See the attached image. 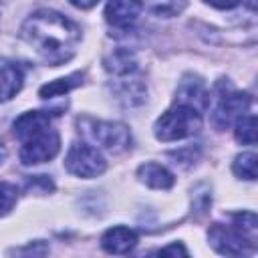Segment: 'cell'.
Instances as JSON below:
<instances>
[{"label": "cell", "instance_id": "cell-4", "mask_svg": "<svg viewBox=\"0 0 258 258\" xmlns=\"http://www.w3.org/2000/svg\"><path fill=\"white\" fill-rule=\"evenodd\" d=\"M60 149V137L52 127L32 133L30 137L22 139L20 147V161L24 165H38L50 161Z\"/></svg>", "mask_w": 258, "mask_h": 258}, {"label": "cell", "instance_id": "cell-16", "mask_svg": "<svg viewBox=\"0 0 258 258\" xmlns=\"http://www.w3.org/2000/svg\"><path fill=\"white\" fill-rule=\"evenodd\" d=\"M236 139L244 145L256 143V117L254 115H242L236 123Z\"/></svg>", "mask_w": 258, "mask_h": 258}, {"label": "cell", "instance_id": "cell-21", "mask_svg": "<svg viewBox=\"0 0 258 258\" xmlns=\"http://www.w3.org/2000/svg\"><path fill=\"white\" fill-rule=\"evenodd\" d=\"M206 2L214 8H220V10H230V8L240 4V0H206Z\"/></svg>", "mask_w": 258, "mask_h": 258}, {"label": "cell", "instance_id": "cell-8", "mask_svg": "<svg viewBox=\"0 0 258 258\" xmlns=\"http://www.w3.org/2000/svg\"><path fill=\"white\" fill-rule=\"evenodd\" d=\"M141 0H109L105 6V20L115 28H129L141 14Z\"/></svg>", "mask_w": 258, "mask_h": 258}, {"label": "cell", "instance_id": "cell-17", "mask_svg": "<svg viewBox=\"0 0 258 258\" xmlns=\"http://www.w3.org/2000/svg\"><path fill=\"white\" fill-rule=\"evenodd\" d=\"M256 161H258L256 153L246 151V153H240V155L236 157L232 169H234V173H236L238 177H244V179H256Z\"/></svg>", "mask_w": 258, "mask_h": 258}, {"label": "cell", "instance_id": "cell-5", "mask_svg": "<svg viewBox=\"0 0 258 258\" xmlns=\"http://www.w3.org/2000/svg\"><path fill=\"white\" fill-rule=\"evenodd\" d=\"M208 238L212 248L226 256H244L254 252V238L242 232L236 224L234 226L214 224L208 232Z\"/></svg>", "mask_w": 258, "mask_h": 258}, {"label": "cell", "instance_id": "cell-25", "mask_svg": "<svg viewBox=\"0 0 258 258\" xmlns=\"http://www.w3.org/2000/svg\"><path fill=\"white\" fill-rule=\"evenodd\" d=\"M246 2V6L250 8V10H256V0H244Z\"/></svg>", "mask_w": 258, "mask_h": 258}, {"label": "cell", "instance_id": "cell-15", "mask_svg": "<svg viewBox=\"0 0 258 258\" xmlns=\"http://www.w3.org/2000/svg\"><path fill=\"white\" fill-rule=\"evenodd\" d=\"M81 81H83V75H81V73H75V75H71V77H67V79L52 81V83H48V85L40 87V97H42V99L60 97V95L69 93L71 89L79 87V85H81Z\"/></svg>", "mask_w": 258, "mask_h": 258}, {"label": "cell", "instance_id": "cell-11", "mask_svg": "<svg viewBox=\"0 0 258 258\" xmlns=\"http://www.w3.org/2000/svg\"><path fill=\"white\" fill-rule=\"evenodd\" d=\"M177 101L181 105H189L202 113V109L208 107V93H206L204 83L200 79L185 77L177 89Z\"/></svg>", "mask_w": 258, "mask_h": 258}, {"label": "cell", "instance_id": "cell-2", "mask_svg": "<svg viewBox=\"0 0 258 258\" xmlns=\"http://www.w3.org/2000/svg\"><path fill=\"white\" fill-rule=\"evenodd\" d=\"M202 127V113L189 105L177 103L155 121V137L159 141H177L191 137Z\"/></svg>", "mask_w": 258, "mask_h": 258}, {"label": "cell", "instance_id": "cell-20", "mask_svg": "<svg viewBox=\"0 0 258 258\" xmlns=\"http://www.w3.org/2000/svg\"><path fill=\"white\" fill-rule=\"evenodd\" d=\"M52 181L46 175H34L26 179V191H38V194H48L52 191Z\"/></svg>", "mask_w": 258, "mask_h": 258}, {"label": "cell", "instance_id": "cell-22", "mask_svg": "<svg viewBox=\"0 0 258 258\" xmlns=\"http://www.w3.org/2000/svg\"><path fill=\"white\" fill-rule=\"evenodd\" d=\"M159 254H183V256H185V254H187V250H185L181 244H177V242H175V244H171V246H167V248H161V250H159Z\"/></svg>", "mask_w": 258, "mask_h": 258}, {"label": "cell", "instance_id": "cell-6", "mask_svg": "<svg viewBox=\"0 0 258 258\" xmlns=\"http://www.w3.org/2000/svg\"><path fill=\"white\" fill-rule=\"evenodd\" d=\"M64 167L79 177H97L105 171L107 161L97 147H91L89 143H75L64 157Z\"/></svg>", "mask_w": 258, "mask_h": 258}, {"label": "cell", "instance_id": "cell-10", "mask_svg": "<svg viewBox=\"0 0 258 258\" xmlns=\"http://www.w3.org/2000/svg\"><path fill=\"white\" fill-rule=\"evenodd\" d=\"M24 83V73L20 69V64L8 60V58H0V103L10 101Z\"/></svg>", "mask_w": 258, "mask_h": 258}, {"label": "cell", "instance_id": "cell-19", "mask_svg": "<svg viewBox=\"0 0 258 258\" xmlns=\"http://www.w3.org/2000/svg\"><path fill=\"white\" fill-rule=\"evenodd\" d=\"M183 6H185V0H153L151 2V10L161 16H173L181 12Z\"/></svg>", "mask_w": 258, "mask_h": 258}, {"label": "cell", "instance_id": "cell-18", "mask_svg": "<svg viewBox=\"0 0 258 258\" xmlns=\"http://www.w3.org/2000/svg\"><path fill=\"white\" fill-rule=\"evenodd\" d=\"M16 198H18V191L12 183H6V181H0V218L6 216L14 204H16Z\"/></svg>", "mask_w": 258, "mask_h": 258}, {"label": "cell", "instance_id": "cell-23", "mask_svg": "<svg viewBox=\"0 0 258 258\" xmlns=\"http://www.w3.org/2000/svg\"><path fill=\"white\" fill-rule=\"evenodd\" d=\"M73 6H77V8H81V10H87V8H93L99 0H69Z\"/></svg>", "mask_w": 258, "mask_h": 258}, {"label": "cell", "instance_id": "cell-24", "mask_svg": "<svg viewBox=\"0 0 258 258\" xmlns=\"http://www.w3.org/2000/svg\"><path fill=\"white\" fill-rule=\"evenodd\" d=\"M6 159V149H4V145L0 143V165H2V161Z\"/></svg>", "mask_w": 258, "mask_h": 258}, {"label": "cell", "instance_id": "cell-14", "mask_svg": "<svg viewBox=\"0 0 258 258\" xmlns=\"http://www.w3.org/2000/svg\"><path fill=\"white\" fill-rule=\"evenodd\" d=\"M105 69L117 77H125L129 73H133L137 69V60L135 54L127 48H117L113 50L107 58H105Z\"/></svg>", "mask_w": 258, "mask_h": 258}, {"label": "cell", "instance_id": "cell-13", "mask_svg": "<svg viewBox=\"0 0 258 258\" xmlns=\"http://www.w3.org/2000/svg\"><path fill=\"white\" fill-rule=\"evenodd\" d=\"M137 177L153 189H169L175 183L173 173L159 163H143L137 169Z\"/></svg>", "mask_w": 258, "mask_h": 258}, {"label": "cell", "instance_id": "cell-1", "mask_svg": "<svg viewBox=\"0 0 258 258\" xmlns=\"http://www.w3.org/2000/svg\"><path fill=\"white\" fill-rule=\"evenodd\" d=\"M20 38L50 67L64 64L77 52L81 30L67 16L52 10H38L30 14L22 28Z\"/></svg>", "mask_w": 258, "mask_h": 258}, {"label": "cell", "instance_id": "cell-12", "mask_svg": "<svg viewBox=\"0 0 258 258\" xmlns=\"http://www.w3.org/2000/svg\"><path fill=\"white\" fill-rule=\"evenodd\" d=\"M50 127V115L44 111H30V113H22L16 121H14V135L18 141L30 137L36 131H42Z\"/></svg>", "mask_w": 258, "mask_h": 258}, {"label": "cell", "instance_id": "cell-9", "mask_svg": "<svg viewBox=\"0 0 258 258\" xmlns=\"http://www.w3.org/2000/svg\"><path fill=\"white\" fill-rule=\"evenodd\" d=\"M137 234L131 228L125 226H113L101 236V246L109 254H127L135 248Z\"/></svg>", "mask_w": 258, "mask_h": 258}, {"label": "cell", "instance_id": "cell-3", "mask_svg": "<svg viewBox=\"0 0 258 258\" xmlns=\"http://www.w3.org/2000/svg\"><path fill=\"white\" fill-rule=\"evenodd\" d=\"M81 131L99 147L111 151V153H121L129 147L131 143V133L125 125L113 123V121H93V119H81L79 121Z\"/></svg>", "mask_w": 258, "mask_h": 258}, {"label": "cell", "instance_id": "cell-7", "mask_svg": "<svg viewBox=\"0 0 258 258\" xmlns=\"http://www.w3.org/2000/svg\"><path fill=\"white\" fill-rule=\"evenodd\" d=\"M250 107V95L246 93H228L220 97V103L214 111V125L218 129H226L236 123L242 115H246Z\"/></svg>", "mask_w": 258, "mask_h": 258}]
</instances>
